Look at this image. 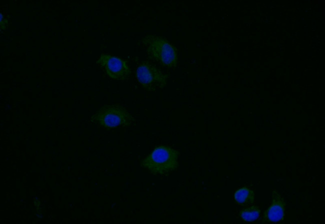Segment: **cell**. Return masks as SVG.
<instances>
[{"label": "cell", "mask_w": 325, "mask_h": 224, "mask_svg": "<svg viewBox=\"0 0 325 224\" xmlns=\"http://www.w3.org/2000/svg\"><path fill=\"white\" fill-rule=\"evenodd\" d=\"M178 151L166 145H160L140 162V166L154 174L162 175L176 169L178 166Z\"/></svg>", "instance_id": "2"}, {"label": "cell", "mask_w": 325, "mask_h": 224, "mask_svg": "<svg viewBox=\"0 0 325 224\" xmlns=\"http://www.w3.org/2000/svg\"><path fill=\"white\" fill-rule=\"evenodd\" d=\"M285 205L283 197L276 190H273L272 203L264 211L262 222L270 223L282 220L285 214Z\"/></svg>", "instance_id": "6"}, {"label": "cell", "mask_w": 325, "mask_h": 224, "mask_svg": "<svg viewBox=\"0 0 325 224\" xmlns=\"http://www.w3.org/2000/svg\"><path fill=\"white\" fill-rule=\"evenodd\" d=\"M136 79L144 89L152 91L164 88L168 81V75L156 66L144 61L136 70Z\"/></svg>", "instance_id": "4"}, {"label": "cell", "mask_w": 325, "mask_h": 224, "mask_svg": "<svg viewBox=\"0 0 325 224\" xmlns=\"http://www.w3.org/2000/svg\"><path fill=\"white\" fill-rule=\"evenodd\" d=\"M91 121L104 128L112 129L130 126L134 118L123 106L111 104L100 107L92 116Z\"/></svg>", "instance_id": "3"}, {"label": "cell", "mask_w": 325, "mask_h": 224, "mask_svg": "<svg viewBox=\"0 0 325 224\" xmlns=\"http://www.w3.org/2000/svg\"><path fill=\"white\" fill-rule=\"evenodd\" d=\"M0 30H4L8 26V19L4 16V15L0 13Z\"/></svg>", "instance_id": "9"}, {"label": "cell", "mask_w": 325, "mask_h": 224, "mask_svg": "<svg viewBox=\"0 0 325 224\" xmlns=\"http://www.w3.org/2000/svg\"><path fill=\"white\" fill-rule=\"evenodd\" d=\"M96 63L108 76L114 80H124L130 74L131 71L127 62L117 56L102 54Z\"/></svg>", "instance_id": "5"}, {"label": "cell", "mask_w": 325, "mask_h": 224, "mask_svg": "<svg viewBox=\"0 0 325 224\" xmlns=\"http://www.w3.org/2000/svg\"><path fill=\"white\" fill-rule=\"evenodd\" d=\"M260 212V209L258 206L252 205L242 209L240 212V216L244 221L251 222L258 217Z\"/></svg>", "instance_id": "8"}, {"label": "cell", "mask_w": 325, "mask_h": 224, "mask_svg": "<svg viewBox=\"0 0 325 224\" xmlns=\"http://www.w3.org/2000/svg\"><path fill=\"white\" fill-rule=\"evenodd\" d=\"M234 198L238 204L247 206L254 203L255 194L252 189L244 186L236 190L234 194Z\"/></svg>", "instance_id": "7"}, {"label": "cell", "mask_w": 325, "mask_h": 224, "mask_svg": "<svg viewBox=\"0 0 325 224\" xmlns=\"http://www.w3.org/2000/svg\"><path fill=\"white\" fill-rule=\"evenodd\" d=\"M142 43L150 59L166 68L176 66L177 49L166 39L155 35H147L142 38Z\"/></svg>", "instance_id": "1"}]
</instances>
